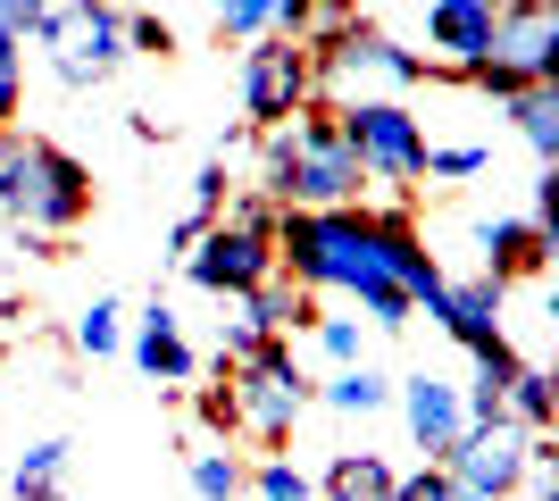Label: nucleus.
<instances>
[{
  "label": "nucleus",
  "mask_w": 559,
  "mask_h": 501,
  "mask_svg": "<svg viewBox=\"0 0 559 501\" xmlns=\"http://www.w3.org/2000/svg\"><path fill=\"white\" fill-rule=\"evenodd\" d=\"M276 276H293L301 293H343L359 301L376 334L409 326V293L384 276V251H376V217L350 201V210H276Z\"/></svg>",
  "instance_id": "1"
},
{
  "label": "nucleus",
  "mask_w": 559,
  "mask_h": 501,
  "mask_svg": "<svg viewBox=\"0 0 559 501\" xmlns=\"http://www.w3.org/2000/svg\"><path fill=\"white\" fill-rule=\"evenodd\" d=\"M93 217V167L34 126H0V226L34 242H68Z\"/></svg>",
  "instance_id": "2"
},
{
  "label": "nucleus",
  "mask_w": 559,
  "mask_h": 501,
  "mask_svg": "<svg viewBox=\"0 0 559 501\" xmlns=\"http://www.w3.org/2000/svg\"><path fill=\"white\" fill-rule=\"evenodd\" d=\"M276 210H350L359 201V159L343 151V134H334V109L326 100H309V109H293L284 126H259V184Z\"/></svg>",
  "instance_id": "3"
},
{
  "label": "nucleus",
  "mask_w": 559,
  "mask_h": 501,
  "mask_svg": "<svg viewBox=\"0 0 559 501\" xmlns=\"http://www.w3.org/2000/svg\"><path fill=\"white\" fill-rule=\"evenodd\" d=\"M226 402H234V434H251L259 452H284L293 427L309 418V368L293 351V334H267L226 368Z\"/></svg>",
  "instance_id": "4"
},
{
  "label": "nucleus",
  "mask_w": 559,
  "mask_h": 501,
  "mask_svg": "<svg viewBox=\"0 0 559 501\" xmlns=\"http://www.w3.org/2000/svg\"><path fill=\"white\" fill-rule=\"evenodd\" d=\"M309 75H318V100H401L409 84L435 75V59L376 34V25H343L334 43L309 50Z\"/></svg>",
  "instance_id": "5"
},
{
  "label": "nucleus",
  "mask_w": 559,
  "mask_h": 501,
  "mask_svg": "<svg viewBox=\"0 0 559 501\" xmlns=\"http://www.w3.org/2000/svg\"><path fill=\"white\" fill-rule=\"evenodd\" d=\"M34 50H43V68L59 75L68 93H93V84H109V75L134 59V50H126V9H117V0H50Z\"/></svg>",
  "instance_id": "6"
},
{
  "label": "nucleus",
  "mask_w": 559,
  "mask_h": 501,
  "mask_svg": "<svg viewBox=\"0 0 559 501\" xmlns=\"http://www.w3.org/2000/svg\"><path fill=\"white\" fill-rule=\"evenodd\" d=\"M326 109L343 151L359 159V184H384V192L426 184V118L409 100H326Z\"/></svg>",
  "instance_id": "7"
},
{
  "label": "nucleus",
  "mask_w": 559,
  "mask_h": 501,
  "mask_svg": "<svg viewBox=\"0 0 559 501\" xmlns=\"http://www.w3.org/2000/svg\"><path fill=\"white\" fill-rule=\"evenodd\" d=\"M485 100L518 93V84H559V0H510L492 9V43L485 68L467 75Z\"/></svg>",
  "instance_id": "8"
},
{
  "label": "nucleus",
  "mask_w": 559,
  "mask_h": 501,
  "mask_svg": "<svg viewBox=\"0 0 559 501\" xmlns=\"http://www.w3.org/2000/svg\"><path fill=\"white\" fill-rule=\"evenodd\" d=\"M176 267H185L192 293H210V301H242L251 285L276 276V235H267V226H242V217H217Z\"/></svg>",
  "instance_id": "9"
},
{
  "label": "nucleus",
  "mask_w": 559,
  "mask_h": 501,
  "mask_svg": "<svg viewBox=\"0 0 559 501\" xmlns=\"http://www.w3.org/2000/svg\"><path fill=\"white\" fill-rule=\"evenodd\" d=\"M318 100V75H309V50L284 43V34H259V43H242V126H284L293 109H309Z\"/></svg>",
  "instance_id": "10"
},
{
  "label": "nucleus",
  "mask_w": 559,
  "mask_h": 501,
  "mask_svg": "<svg viewBox=\"0 0 559 501\" xmlns=\"http://www.w3.org/2000/svg\"><path fill=\"white\" fill-rule=\"evenodd\" d=\"M535 443H543V434L510 427V418H485V427H460V434H451L443 468L467 485V493L518 501V493H526V460H535Z\"/></svg>",
  "instance_id": "11"
},
{
  "label": "nucleus",
  "mask_w": 559,
  "mask_h": 501,
  "mask_svg": "<svg viewBox=\"0 0 559 501\" xmlns=\"http://www.w3.org/2000/svg\"><path fill=\"white\" fill-rule=\"evenodd\" d=\"M435 326L460 343V351H485V343H501V318H510V285H492V276H443V285L418 301Z\"/></svg>",
  "instance_id": "12"
},
{
  "label": "nucleus",
  "mask_w": 559,
  "mask_h": 501,
  "mask_svg": "<svg viewBox=\"0 0 559 501\" xmlns=\"http://www.w3.org/2000/svg\"><path fill=\"white\" fill-rule=\"evenodd\" d=\"M126 351H134V368L151 384H167V393H185V384L201 377V351L185 343V318H176V301H159V293L126 318Z\"/></svg>",
  "instance_id": "13"
},
{
  "label": "nucleus",
  "mask_w": 559,
  "mask_h": 501,
  "mask_svg": "<svg viewBox=\"0 0 559 501\" xmlns=\"http://www.w3.org/2000/svg\"><path fill=\"white\" fill-rule=\"evenodd\" d=\"M393 409H401V427H409V443H418L426 460H443V452H451V434L467 427L460 384H451V377H435V368L401 377V384H393Z\"/></svg>",
  "instance_id": "14"
},
{
  "label": "nucleus",
  "mask_w": 559,
  "mask_h": 501,
  "mask_svg": "<svg viewBox=\"0 0 559 501\" xmlns=\"http://www.w3.org/2000/svg\"><path fill=\"white\" fill-rule=\"evenodd\" d=\"M485 43H492V0H426V50L443 75H476L485 68Z\"/></svg>",
  "instance_id": "15"
},
{
  "label": "nucleus",
  "mask_w": 559,
  "mask_h": 501,
  "mask_svg": "<svg viewBox=\"0 0 559 501\" xmlns=\"http://www.w3.org/2000/svg\"><path fill=\"white\" fill-rule=\"evenodd\" d=\"M543 260H551V242L535 235V217H476V276L526 285V276H543Z\"/></svg>",
  "instance_id": "16"
},
{
  "label": "nucleus",
  "mask_w": 559,
  "mask_h": 501,
  "mask_svg": "<svg viewBox=\"0 0 559 501\" xmlns=\"http://www.w3.org/2000/svg\"><path fill=\"white\" fill-rule=\"evenodd\" d=\"M376 217V251H384V276H393L401 293H409V310H418L426 293L443 285V260L426 251V235H418V217L409 210H368Z\"/></svg>",
  "instance_id": "17"
},
{
  "label": "nucleus",
  "mask_w": 559,
  "mask_h": 501,
  "mask_svg": "<svg viewBox=\"0 0 559 501\" xmlns=\"http://www.w3.org/2000/svg\"><path fill=\"white\" fill-rule=\"evenodd\" d=\"M234 310H242V326L267 343V334H309V318H318V293H301L293 276H267V285H251Z\"/></svg>",
  "instance_id": "18"
},
{
  "label": "nucleus",
  "mask_w": 559,
  "mask_h": 501,
  "mask_svg": "<svg viewBox=\"0 0 559 501\" xmlns=\"http://www.w3.org/2000/svg\"><path fill=\"white\" fill-rule=\"evenodd\" d=\"M401 468L384 452H334L326 477H318V501H393Z\"/></svg>",
  "instance_id": "19"
},
{
  "label": "nucleus",
  "mask_w": 559,
  "mask_h": 501,
  "mask_svg": "<svg viewBox=\"0 0 559 501\" xmlns=\"http://www.w3.org/2000/svg\"><path fill=\"white\" fill-rule=\"evenodd\" d=\"M501 109H510L518 143L543 167H559V84H518V93H501Z\"/></svg>",
  "instance_id": "20"
},
{
  "label": "nucleus",
  "mask_w": 559,
  "mask_h": 501,
  "mask_svg": "<svg viewBox=\"0 0 559 501\" xmlns=\"http://www.w3.org/2000/svg\"><path fill=\"white\" fill-rule=\"evenodd\" d=\"M501 418H510V427H526V434H551L559 384H551V368H543V359H518V368H510V384H501Z\"/></svg>",
  "instance_id": "21"
},
{
  "label": "nucleus",
  "mask_w": 559,
  "mask_h": 501,
  "mask_svg": "<svg viewBox=\"0 0 559 501\" xmlns=\"http://www.w3.org/2000/svg\"><path fill=\"white\" fill-rule=\"evenodd\" d=\"M343 25H359V0H276V17H267V34H284V43H334Z\"/></svg>",
  "instance_id": "22"
},
{
  "label": "nucleus",
  "mask_w": 559,
  "mask_h": 501,
  "mask_svg": "<svg viewBox=\"0 0 559 501\" xmlns=\"http://www.w3.org/2000/svg\"><path fill=\"white\" fill-rule=\"evenodd\" d=\"M68 434H43V443H25L17 468H9V493L17 501H68Z\"/></svg>",
  "instance_id": "23"
},
{
  "label": "nucleus",
  "mask_w": 559,
  "mask_h": 501,
  "mask_svg": "<svg viewBox=\"0 0 559 501\" xmlns=\"http://www.w3.org/2000/svg\"><path fill=\"white\" fill-rule=\"evenodd\" d=\"M309 402H326V409H343V418H376V409H393V377L384 368H334L326 384H309Z\"/></svg>",
  "instance_id": "24"
},
{
  "label": "nucleus",
  "mask_w": 559,
  "mask_h": 501,
  "mask_svg": "<svg viewBox=\"0 0 559 501\" xmlns=\"http://www.w3.org/2000/svg\"><path fill=\"white\" fill-rule=\"evenodd\" d=\"M242 477H251V460L226 452V443H201V452H185L192 501H242Z\"/></svg>",
  "instance_id": "25"
},
{
  "label": "nucleus",
  "mask_w": 559,
  "mask_h": 501,
  "mask_svg": "<svg viewBox=\"0 0 559 501\" xmlns=\"http://www.w3.org/2000/svg\"><path fill=\"white\" fill-rule=\"evenodd\" d=\"M68 343H75L84 359H109V351H126V301H117V293H93V301L75 310Z\"/></svg>",
  "instance_id": "26"
},
{
  "label": "nucleus",
  "mask_w": 559,
  "mask_h": 501,
  "mask_svg": "<svg viewBox=\"0 0 559 501\" xmlns=\"http://www.w3.org/2000/svg\"><path fill=\"white\" fill-rule=\"evenodd\" d=\"M242 493H259V501H318V477H301L284 452H267V460H251Z\"/></svg>",
  "instance_id": "27"
},
{
  "label": "nucleus",
  "mask_w": 559,
  "mask_h": 501,
  "mask_svg": "<svg viewBox=\"0 0 559 501\" xmlns=\"http://www.w3.org/2000/svg\"><path fill=\"white\" fill-rule=\"evenodd\" d=\"M309 334H318V351H326L334 368H359V359H368V318L318 310V318H309Z\"/></svg>",
  "instance_id": "28"
},
{
  "label": "nucleus",
  "mask_w": 559,
  "mask_h": 501,
  "mask_svg": "<svg viewBox=\"0 0 559 501\" xmlns=\"http://www.w3.org/2000/svg\"><path fill=\"white\" fill-rule=\"evenodd\" d=\"M485 167H492L485 143H426V176H435V184H476Z\"/></svg>",
  "instance_id": "29"
},
{
  "label": "nucleus",
  "mask_w": 559,
  "mask_h": 501,
  "mask_svg": "<svg viewBox=\"0 0 559 501\" xmlns=\"http://www.w3.org/2000/svg\"><path fill=\"white\" fill-rule=\"evenodd\" d=\"M226 201H234V159H210L201 176H192V201H185V217L217 226V217H226Z\"/></svg>",
  "instance_id": "30"
},
{
  "label": "nucleus",
  "mask_w": 559,
  "mask_h": 501,
  "mask_svg": "<svg viewBox=\"0 0 559 501\" xmlns=\"http://www.w3.org/2000/svg\"><path fill=\"white\" fill-rule=\"evenodd\" d=\"M267 17H276V0H210V25L226 34V43H259Z\"/></svg>",
  "instance_id": "31"
},
{
  "label": "nucleus",
  "mask_w": 559,
  "mask_h": 501,
  "mask_svg": "<svg viewBox=\"0 0 559 501\" xmlns=\"http://www.w3.org/2000/svg\"><path fill=\"white\" fill-rule=\"evenodd\" d=\"M393 501H485V493H467L443 460H426V468H409V477L393 485Z\"/></svg>",
  "instance_id": "32"
},
{
  "label": "nucleus",
  "mask_w": 559,
  "mask_h": 501,
  "mask_svg": "<svg viewBox=\"0 0 559 501\" xmlns=\"http://www.w3.org/2000/svg\"><path fill=\"white\" fill-rule=\"evenodd\" d=\"M17 109H25V43L0 34V126H17Z\"/></svg>",
  "instance_id": "33"
},
{
  "label": "nucleus",
  "mask_w": 559,
  "mask_h": 501,
  "mask_svg": "<svg viewBox=\"0 0 559 501\" xmlns=\"http://www.w3.org/2000/svg\"><path fill=\"white\" fill-rule=\"evenodd\" d=\"M126 50H151V59H167V50H176V25H167L159 9H126Z\"/></svg>",
  "instance_id": "34"
},
{
  "label": "nucleus",
  "mask_w": 559,
  "mask_h": 501,
  "mask_svg": "<svg viewBox=\"0 0 559 501\" xmlns=\"http://www.w3.org/2000/svg\"><path fill=\"white\" fill-rule=\"evenodd\" d=\"M192 409H201V427H210L217 443H234V402H226V377H217V384H201V393H192Z\"/></svg>",
  "instance_id": "35"
},
{
  "label": "nucleus",
  "mask_w": 559,
  "mask_h": 501,
  "mask_svg": "<svg viewBox=\"0 0 559 501\" xmlns=\"http://www.w3.org/2000/svg\"><path fill=\"white\" fill-rule=\"evenodd\" d=\"M535 235L559 251V167H543V176H535Z\"/></svg>",
  "instance_id": "36"
},
{
  "label": "nucleus",
  "mask_w": 559,
  "mask_h": 501,
  "mask_svg": "<svg viewBox=\"0 0 559 501\" xmlns=\"http://www.w3.org/2000/svg\"><path fill=\"white\" fill-rule=\"evenodd\" d=\"M526 501H559V485H551V493H526Z\"/></svg>",
  "instance_id": "37"
},
{
  "label": "nucleus",
  "mask_w": 559,
  "mask_h": 501,
  "mask_svg": "<svg viewBox=\"0 0 559 501\" xmlns=\"http://www.w3.org/2000/svg\"><path fill=\"white\" fill-rule=\"evenodd\" d=\"M492 9H510V0H492Z\"/></svg>",
  "instance_id": "38"
}]
</instances>
